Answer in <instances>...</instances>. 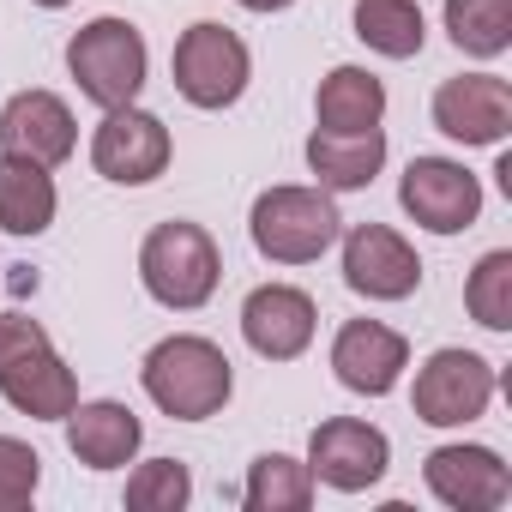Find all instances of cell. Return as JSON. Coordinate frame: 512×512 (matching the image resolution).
<instances>
[{"label":"cell","mask_w":512,"mask_h":512,"mask_svg":"<svg viewBox=\"0 0 512 512\" xmlns=\"http://www.w3.org/2000/svg\"><path fill=\"white\" fill-rule=\"evenodd\" d=\"M0 398L31 422H61L79 404L73 368L55 356L49 332L25 314H0Z\"/></svg>","instance_id":"1"},{"label":"cell","mask_w":512,"mask_h":512,"mask_svg":"<svg viewBox=\"0 0 512 512\" xmlns=\"http://www.w3.org/2000/svg\"><path fill=\"white\" fill-rule=\"evenodd\" d=\"M139 380H145L151 404H157L163 416H175V422H205V416H217V410L229 404V386H235V380H229V356H223L211 338H193V332L163 338V344L145 356Z\"/></svg>","instance_id":"2"},{"label":"cell","mask_w":512,"mask_h":512,"mask_svg":"<svg viewBox=\"0 0 512 512\" xmlns=\"http://www.w3.org/2000/svg\"><path fill=\"white\" fill-rule=\"evenodd\" d=\"M247 229H253V247H260L266 260L308 266V260H320V253L338 241L344 217H338L326 187H266L260 199H253Z\"/></svg>","instance_id":"3"},{"label":"cell","mask_w":512,"mask_h":512,"mask_svg":"<svg viewBox=\"0 0 512 512\" xmlns=\"http://www.w3.org/2000/svg\"><path fill=\"white\" fill-rule=\"evenodd\" d=\"M139 278L151 290V302L163 308H205L217 278H223V260H217V241L199 229V223H157L139 247Z\"/></svg>","instance_id":"4"},{"label":"cell","mask_w":512,"mask_h":512,"mask_svg":"<svg viewBox=\"0 0 512 512\" xmlns=\"http://www.w3.org/2000/svg\"><path fill=\"white\" fill-rule=\"evenodd\" d=\"M67 73L97 109H121L145 91V37L127 19H91L67 43Z\"/></svg>","instance_id":"5"},{"label":"cell","mask_w":512,"mask_h":512,"mask_svg":"<svg viewBox=\"0 0 512 512\" xmlns=\"http://www.w3.org/2000/svg\"><path fill=\"white\" fill-rule=\"evenodd\" d=\"M247 43L229 31V25H187L181 43H175V91L193 103V109H229L241 91H247Z\"/></svg>","instance_id":"6"},{"label":"cell","mask_w":512,"mask_h":512,"mask_svg":"<svg viewBox=\"0 0 512 512\" xmlns=\"http://www.w3.org/2000/svg\"><path fill=\"white\" fill-rule=\"evenodd\" d=\"M494 398V368L476 356V350H434L416 374V416L428 428H458V422H476Z\"/></svg>","instance_id":"7"},{"label":"cell","mask_w":512,"mask_h":512,"mask_svg":"<svg viewBox=\"0 0 512 512\" xmlns=\"http://www.w3.org/2000/svg\"><path fill=\"white\" fill-rule=\"evenodd\" d=\"M398 205H404L422 229L458 235V229H470L476 211H482V181H476L464 163H452V157H410V169H404V181H398Z\"/></svg>","instance_id":"8"},{"label":"cell","mask_w":512,"mask_h":512,"mask_svg":"<svg viewBox=\"0 0 512 512\" xmlns=\"http://www.w3.org/2000/svg\"><path fill=\"white\" fill-rule=\"evenodd\" d=\"M91 163L103 181H121V187H145L169 169V127L133 103L121 109H103V127L91 139Z\"/></svg>","instance_id":"9"},{"label":"cell","mask_w":512,"mask_h":512,"mask_svg":"<svg viewBox=\"0 0 512 512\" xmlns=\"http://www.w3.org/2000/svg\"><path fill=\"white\" fill-rule=\"evenodd\" d=\"M344 284L356 296H368V302H404L422 284V260H416V247L398 229L356 223L344 235Z\"/></svg>","instance_id":"10"},{"label":"cell","mask_w":512,"mask_h":512,"mask_svg":"<svg viewBox=\"0 0 512 512\" xmlns=\"http://www.w3.org/2000/svg\"><path fill=\"white\" fill-rule=\"evenodd\" d=\"M386 458H392L386 434L368 428V422H356V416H332V422H320L314 440H308V470H314V482H326V488H338V494L374 488V482L386 476Z\"/></svg>","instance_id":"11"},{"label":"cell","mask_w":512,"mask_h":512,"mask_svg":"<svg viewBox=\"0 0 512 512\" xmlns=\"http://www.w3.org/2000/svg\"><path fill=\"white\" fill-rule=\"evenodd\" d=\"M434 127L458 145H500L512 133V85L494 73H458L434 91Z\"/></svg>","instance_id":"12"},{"label":"cell","mask_w":512,"mask_h":512,"mask_svg":"<svg viewBox=\"0 0 512 512\" xmlns=\"http://www.w3.org/2000/svg\"><path fill=\"white\" fill-rule=\"evenodd\" d=\"M314 320H320L314 296L296 290V284H260L241 302V338L266 362H296L314 344Z\"/></svg>","instance_id":"13"},{"label":"cell","mask_w":512,"mask_h":512,"mask_svg":"<svg viewBox=\"0 0 512 512\" xmlns=\"http://www.w3.org/2000/svg\"><path fill=\"white\" fill-rule=\"evenodd\" d=\"M79 145V127H73V109L55 97V91H19L0 109V151L7 157H25V163H67Z\"/></svg>","instance_id":"14"},{"label":"cell","mask_w":512,"mask_h":512,"mask_svg":"<svg viewBox=\"0 0 512 512\" xmlns=\"http://www.w3.org/2000/svg\"><path fill=\"white\" fill-rule=\"evenodd\" d=\"M422 476H428L434 500H446L452 512H494L512 500V470L488 446H434Z\"/></svg>","instance_id":"15"},{"label":"cell","mask_w":512,"mask_h":512,"mask_svg":"<svg viewBox=\"0 0 512 512\" xmlns=\"http://www.w3.org/2000/svg\"><path fill=\"white\" fill-rule=\"evenodd\" d=\"M404 362H410V344L380 320H350L332 338V374H338V386H350L362 398H386L398 386Z\"/></svg>","instance_id":"16"},{"label":"cell","mask_w":512,"mask_h":512,"mask_svg":"<svg viewBox=\"0 0 512 512\" xmlns=\"http://www.w3.org/2000/svg\"><path fill=\"white\" fill-rule=\"evenodd\" d=\"M61 422H67V446H73V458H79L85 470H121V464H133V452H139V440H145L139 416H133L127 404H115V398L73 404Z\"/></svg>","instance_id":"17"},{"label":"cell","mask_w":512,"mask_h":512,"mask_svg":"<svg viewBox=\"0 0 512 512\" xmlns=\"http://www.w3.org/2000/svg\"><path fill=\"white\" fill-rule=\"evenodd\" d=\"M380 163H386V133H380V127H356V133L320 127V133L308 139V169L320 175L326 193H356V187H368V181L380 175Z\"/></svg>","instance_id":"18"},{"label":"cell","mask_w":512,"mask_h":512,"mask_svg":"<svg viewBox=\"0 0 512 512\" xmlns=\"http://www.w3.org/2000/svg\"><path fill=\"white\" fill-rule=\"evenodd\" d=\"M55 223V175L25 157H0V229L43 235Z\"/></svg>","instance_id":"19"},{"label":"cell","mask_w":512,"mask_h":512,"mask_svg":"<svg viewBox=\"0 0 512 512\" xmlns=\"http://www.w3.org/2000/svg\"><path fill=\"white\" fill-rule=\"evenodd\" d=\"M314 115H320V127H332V133L380 127V115H386V85H380L368 67H332V73L320 79Z\"/></svg>","instance_id":"20"},{"label":"cell","mask_w":512,"mask_h":512,"mask_svg":"<svg viewBox=\"0 0 512 512\" xmlns=\"http://www.w3.org/2000/svg\"><path fill=\"white\" fill-rule=\"evenodd\" d=\"M356 37L386 55V61H410L422 55V7L416 0H356Z\"/></svg>","instance_id":"21"},{"label":"cell","mask_w":512,"mask_h":512,"mask_svg":"<svg viewBox=\"0 0 512 512\" xmlns=\"http://www.w3.org/2000/svg\"><path fill=\"white\" fill-rule=\"evenodd\" d=\"M241 500H247V512H308L314 506V470L284 458V452H266V458H253Z\"/></svg>","instance_id":"22"},{"label":"cell","mask_w":512,"mask_h":512,"mask_svg":"<svg viewBox=\"0 0 512 512\" xmlns=\"http://www.w3.org/2000/svg\"><path fill=\"white\" fill-rule=\"evenodd\" d=\"M446 31L464 55L494 61L512 49V0H446Z\"/></svg>","instance_id":"23"},{"label":"cell","mask_w":512,"mask_h":512,"mask_svg":"<svg viewBox=\"0 0 512 512\" xmlns=\"http://www.w3.org/2000/svg\"><path fill=\"white\" fill-rule=\"evenodd\" d=\"M464 308H470L476 326L512 332V253L506 247H494V253H482V260H476V272L464 284Z\"/></svg>","instance_id":"24"},{"label":"cell","mask_w":512,"mask_h":512,"mask_svg":"<svg viewBox=\"0 0 512 512\" xmlns=\"http://www.w3.org/2000/svg\"><path fill=\"white\" fill-rule=\"evenodd\" d=\"M193 500V476L181 458H151L127 476V506L133 512H181Z\"/></svg>","instance_id":"25"},{"label":"cell","mask_w":512,"mask_h":512,"mask_svg":"<svg viewBox=\"0 0 512 512\" xmlns=\"http://www.w3.org/2000/svg\"><path fill=\"white\" fill-rule=\"evenodd\" d=\"M37 482H43V458H37L25 440L0 434V512H19V506H31Z\"/></svg>","instance_id":"26"},{"label":"cell","mask_w":512,"mask_h":512,"mask_svg":"<svg viewBox=\"0 0 512 512\" xmlns=\"http://www.w3.org/2000/svg\"><path fill=\"white\" fill-rule=\"evenodd\" d=\"M247 13H284V7H296V0H241Z\"/></svg>","instance_id":"27"},{"label":"cell","mask_w":512,"mask_h":512,"mask_svg":"<svg viewBox=\"0 0 512 512\" xmlns=\"http://www.w3.org/2000/svg\"><path fill=\"white\" fill-rule=\"evenodd\" d=\"M37 7H67V0H37Z\"/></svg>","instance_id":"28"}]
</instances>
